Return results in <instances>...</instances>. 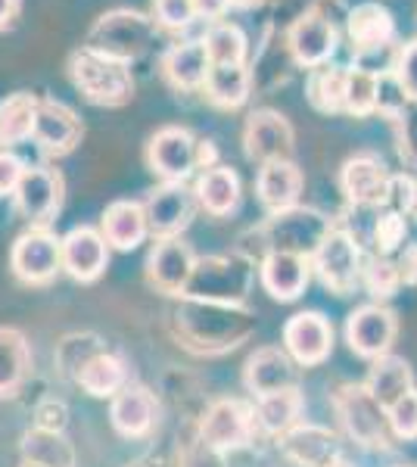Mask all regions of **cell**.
<instances>
[{"label":"cell","instance_id":"obj_1","mask_svg":"<svg viewBox=\"0 0 417 467\" xmlns=\"http://www.w3.org/2000/svg\"><path fill=\"white\" fill-rule=\"evenodd\" d=\"M174 337L187 349L200 356H218L234 346H240L253 334L255 318L253 312L240 306H218L200 303V299H181V308L172 315Z\"/></svg>","mask_w":417,"mask_h":467},{"label":"cell","instance_id":"obj_2","mask_svg":"<svg viewBox=\"0 0 417 467\" xmlns=\"http://www.w3.org/2000/svg\"><path fill=\"white\" fill-rule=\"evenodd\" d=\"M72 85L97 107H125L134 94V78L128 63L100 57L94 50L81 47L69 57Z\"/></svg>","mask_w":417,"mask_h":467},{"label":"cell","instance_id":"obj_3","mask_svg":"<svg viewBox=\"0 0 417 467\" xmlns=\"http://www.w3.org/2000/svg\"><path fill=\"white\" fill-rule=\"evenodd\" d=\"M249 281H253V262L240 255H212L196 259L193 275L187 281L181 299H200V303L240 306L246 299Z\"/></svg>","mask_w":417,"mask_h":467},{"label":"cell","instance_id":"obj_4","mask_svg":"<svg viewBox=\"0 0 417 467\" xmlns=\"http://www.w3.org/2000/svg\"><path fill=\"white\" fill-rule=\"evenodd\" d=\"M153 37H156L153 19L141 16V13H131V10H112V13H103V16L94 22V28H90L85 37V47L100 57L119 59V63H131V59H138L141 54H147Z\"/></svg>","mask_w":417,"mask_h":467},{"label":"cell","instance_id":"obj_5","mask_svg":"<svg viewBox=\"0 0 417 467\" xmlns=\"http://www.w3.org/2000/svg\"><path fill=\"white\" fill-rule=\"evenodd\" d=\"M330 224L328 218L315 209H284L268 218V224H262L255 231L259 240V253H296V255H315L321 246V240L328 237Z\"/></svg>","mask_w":417,"mask_h":467},{"label":"cell","instance_id":"obj_6","mask_svg":"<svg viewBox=\"0 0 417 467\" xmlns=\"http://www.w3.org/2000/svg\"><path fill=\"white\" fill-rule=\"evenodd\" d=\"M66 197V181L59 175V169L50 165H32L22 171L16 191H13V202H16V213L26 218L32 228H47L53 218L63 209Z\"/></svg>","mask_w":417,"mask_h":467},{"label":"cell","instance_id":"obj_7","mask_svg":"<svg viewBox=\"0 0 417 467\" xmlns=\"http://www.w3.org/2000/svg\"><path fill=\"white\" fill-rule=\"evenodd\" d=\"M10 268L16 281L28 287H47L63 271L59 262V237L50 228H28L16 237L10 250Z\"/></svg>","mask_w":417,"mask_h":467},{"label":"cell","instance_id":"obj_8","mask_svg":"<svg viewBox=\"0 0 417 467\" xmlns=\"http://www.w3.org/2000/svg\"><path fill=\"white\" fill-rule=\"evenodd\" d=\"M255 409L244 399H218L215 405H209L206 418L200 420V436L206 446H212L215 451H234L244 449L253 442L255 436Z\"/></svg>","mask_w":417,"mask_h":467},{"label":"cell","instance_id":"obj_9","mask_svg":"<svg viewBox=\"0 0 417 467\" xmlns=\"http://www.w3.org/2000/svg\"><path fill=\"white\" fill-rule=\"evenodd\" d=\"M196 193L184 181H165L150 191L147 202H143V215H147V228L156 240L181 237V231L193 222L196 215Z\"/></svg>","mask_w":417,"mask_h":467},{"label":"cell","instance_id":"obj_10","mask_svg":"<svg viewBox=\"0 0 417 467\" xmlns=\"http://www.w3.org/2000/svg\"><path fill=\"white\" fill-rule=\"evenodd\" d=\"M315 268L321 275L324 287L333 290L337 296L352 293L361 277V253L355 240L346 231H328V237L315 250Z\"/></svg>","mask_w":417,"mask_h":467},{"label":"cell","instance_id":"obj_11","mask_svg":"<svg viewBox=\"0 0 417 467\" xmlns=\"http://www.w3.org/2000/svg\"><path fill=\"white\" fill-rule=\"evenodd\" d=\"M85 138V125L59 100H37L35 109V125H32V140L37 150L47 156H66Z\"/></svg>","mask_w":417,"mask_h":467},{"label":"cell","instance_id":"obj_12","mask_svg":"<svg viewBox=\"0 0 417 467\" xmlns=\"http://www.w3.org/2000/svg\"><path fill=\"white\" fill-rule=\"evenodd\" d=\"M59 262L72 281L94 284L109 265V246H106L100 231L81 224V228H72L59 237Z\"/></svg>","mask_w":417,"mask_h":467},{"label":"cell","instance_id":"obj_13","mask_svg":"<svg viewBox=\"0 0 417 467\" xmlns=\"http://www.w3.org/2000/svg\"><path fill=\"white\" fill-rule=\"evenodd\" d=\"M147 162L162 181H184L196 169V138L178 125L159 128L147 144Z\"/></svg>","mask_w":417,"mask_h":467},{"label":"cell","instance_id":"obj_14","mask_svg":"<svg viewBox=\"0 0 417 467\" xmlns=\"http://www.w3.org/2000/svg\"><path fill=\"white\" fill-rule=\"evenodd\" d=\"M193 265H196V255L191 250V244H184L181 237L156 240V246L147 255V281L159 293L181 296L193 275Z\"/></svg>","mask_w":417,"mask_h":467},{"label":"cell","instance_id":"obj_15","mask_svg":"<svg viewBox=\"0 0 417 467\" xmlns=\"http://www.w3.org/2000/svg\"><path fill=\"white\" fill-rule=\"evenodd\" d=\"M337 411L346 431L361 446H386V411L374 402L365 387H343L337 393Z\"/></svg>","mask_w":417,"mask_h":467},{"label":"cell","instance_id":"obj_16","mask_svg":"<svg viewBox=\"0 0 417 467\" xmlns=\"http://www.w3.org/2000/svg\"><path fill=\"white\" fill-rule=\"evenodd\" d=\"M346 340L361 358L390 356V346L396 340V315L386 306L355 308L346 321Z\"/></svg>","mask_w":417,"mask_h":467},{"label":"cell","instance_id":"obj_17","mask_svg":"<svg viewBox=\"0 0 417 467\" xmlns=\"http://www.w3.org/2000/svg\"><path fill=\"white\" fill-rule=\"evenodd\" d=\"M156 420H159V402L147 387L128 383V387H122L112 396L109 424L125 440H143V436H150Z\"/></svg>","mask_w":417,"mask_h":467},{"label":"cell","instance_id":"obj_18","mask_svg":"<svg viewBox=\"0 0 417 467\" xmlns=\"http://www.w3.org/2000/svg\"><path fill=\"white\" fill-rule=\"evenodd\" d=\"M244 144H246L249 160H259L262 165L277 162V160H290L293 128L284 116H277V112H271V109L253 112L246 122Z\"/></svg>","mask_w":417,"mask_h":467},{"label":"cell","instance_id":"obj_19","mask_svg":"<svg viewBox=\"0 0 417 467\" xmlns=\"http://www.w3.org/2000/svg\"><path fill=\"white\" fill-rule=\"evenodd\" d=\"M284 346L299 365H318L330 356L333 330L324 315L318 312H299L287 321L284 327Z\"/></svg>","mask_w":417,"mask_h":467},{"label":"cell","instance_id":"obj_20","mask_svg":"<svg viewBox=\"0 0 417 467\" xmlns=\"http://www.w3.org/2000/svg\"><path fill=\"white\" fill-rule=\"evenodd\" d=\"M392 175L377 156H355L343 165V191L355 206H386Z\"/></svg>","mask_w":417,"mask_h":467},{"label":"cell","instance_id":"obj_21","mask_svg":"<svg viewBox=\"0 0 417 467\" xmlns=\"http://www.w3.org/2000/svg\"><path fill=\"white\" fill-rule=\"evenodd\" d=\"M75 383L94 399H112L122 387H128V365L116 352H88L78 365L72 368Z\"/></svg>","mask_w":417,"mask_h":467},{"label":"cell","instance_id":"obj_22","mask_svg":"<svg viewBox=\"0 0 417 467\" xmlns=\"http://www.w3.org/2000/svg\"><path fill=\"white\" fill-rule=\"evenodd\" d=\"M106 246L109 250H119V253H128V250H138V246L147 240V215H143V202H134V200H116L103 209V218H100V228Z\"/></svg>","mask_w":417,"mask_h":467},{"label":"cell","instance_id":"obj_23","mask_svg":"<svg viewBox=\"0 0 417 467\" xmlns=\"http://www.w3.org/2000/svg\"><path fill=\"white\" fill-rule=\"evenodd\" d=\"M290 50L296 63L306 66V69L324 66L333 57V50H337V28L321 13H306L290 28Z\"/></svg>","mask_w":417,"mask_h":467},{"label":"cell","instance_id":"obj_24","mask_svg":"<svg viewBox=\"0 0 417 467\" xmlns=\"http://www.w3.org/2000/svg\"><path fill=\"white\" fill-rule=\"evenodd\" d=\"M280 449L299 467H330L339 462V442L337 436L324 427H290L287 433H280Z\"/></svg>","mask_w":417,"mask_h":467},{"label":"cell","instance_id":"obj_25","mask_svg":"<svg viewBox=\"0 0 417 467\" xmlns=\"http://www.w3.org/2000/svg\"><path fill=\"white\" fill-rule=\"evenodd\" d=\"M262 284L280 303H293L308 287V259L296 253H268L262 259Z\"/></svg>","mask_w":417,"mask_h":467},{"label":"cell","instance_id":"obj_26","mask_svg":"<svg viewBox=\"0 0 417 467\" xmlns=\"http://www.w3.org/2000/svg\"><path fill=\"white\" fill-rule=\"evenodd\" d=\"M32 378V346L19 327H0V399H13Z\"/></svg>","mask_w":417,"mask_h":467},{"label":"cell","instance_id":"obj_27","mask_svg":"<svg viewBox=\"0 0 417 467\" xmlns=\"http://www.w3.org/2000/svg\"><path fill=\"white\" fill-rule=\"evenodd\" d=\"M349 37H352V47L359 54H381L383 47H390L396 26H392L390 10L381 4H361L349 13Z\"/></svg>","mask_w":417,"mask_h":467},{"label":"cell","instance_id":"obj_28","mask_svg":"<svg viewBox=\"0 0 417 467\" xmlns=\"http://www.w3.org/2000/svg\"><path fill=\"white\" fill-rule=\"evenodd\" d=\"M246 387L253 389L255 399L280 393V389H293L296 387V368L293 361L284 356L280 349H259L253 358L246 361L244 371Z\"/></svg>","mask_w":417,"mask_h":467},{"label":"cell","instance_id":"obj_29","mask_svg":"<svg viewBox=\"0 0 417 467\" xmlns=\"http://www.w3.org/2000/svg\"><path fill=\"white\" fill-rule=\"evenodd\" d=\"M255 191H259L262 206L271 209V213L293 209L302 193V171L296 169L293 160L265 162L259 171V181H255Z\"/></svg>","mask_w":417,"mask_h":467},{"label":"cell","instance_id":"obj_30","mask_svg":"<svg viewBox=\"0 0 417 467\" xmlns=\"http://www.w3.org/2000/svg\"><path fill=\"white\" fill-rule=\"evenodd\" d=\"M209 57L203 41H181L169 47V54L162 57V75L172 81L178 90H196L203 88L209 72Z\"/></svg>","mask_w":417,"mask_h":467},{"label":"cell","instance_id":"obj_31","mask_svg":"<svg viewBox=\"0 0 417 467\" xmlns=\"http://www.w3.org/2000/svg\"><path fill=\"white\" fill-rule=\"evenodd\" d=\"M196 202H200L206 213L212 215H231L240 202V178L234 169H224V165H215V169H206L200 175L193 187Z\"/></svg>","mask_w":417,"mask_h":467},{"label":"cell","instance_id":"obj_32","mask_svg":"<svg viewBox=\"0 0 417 467\" xmlns=\"http://www.w3.org/2000/svg\"><path fill=\"white\" fill-rule=\"evenodd\" d=\"M368 393L374 396V402L381 409H392L405 393H412V368L405 365V358L396 356H381L370 368V378H368Z\"/></svg>","mask_w":417,"mask_h":467},{"label":"cell","instance_id":"obj_33","mask_svg":"<svg viewBox=\"0 0 417 467\" xmlns=\"http://www.w3.org/2000/svg\"><path fill=\"white\" fill-rule=\"evenodd\" d=\"M22 462L37 467H75V449L59 431H32L22 433Z\"/></svg>","mask_w":417,"mask_h":467},{"label":"cell","instance_id":"obj_34","mask_svg":"<svg viewBox=\"0 0 417 467\" xmlns=\"http://www.w3.org/2000/svg\"><path fill=\"white\" fill-rule=\"evenodd\" d=\"M249 85H253V75H249L246 63H234V66H209L203 90L215 107L234 109L249 97Z\"/></svg>","mask_w":417,"mask_h":467},{"label":"cell","instance_id":"obj_35","mask_svg":"<svg viewBox=\"0 0 417 467\" xmlns=\"http://www.w3.org/2000/svg\"><path fill=\"white\" fill-rule=\"evenodd\" d=\"M41 97L19 90L10 94L6 100H0V150H10L13 144L32 138V125H35V109Z\"/></svg>","mask_w":417,"mask_h":467},{"label":"cell","instance_id":"obj_36","mask_svg":"<svg viewBox=\"0 0 417 467\" xmlns=\"http://www.w3.org/2000/svg\"><path fill=\"white\" fill-rule=\"evenodd\" d=\"M302 411V396L299 389H280V393H271V396H262L255 402V424L262 427L265 433H287L290 427L296 424Z\"/></svg>","mask_w":417,"mask_h":467},{"label":"cell","instance_id":"obj_37","mask_svg":"<svg viewBox=\"0 0 417 467\" xmlns=\"http://www.w3.org/2000/svg\"><path fill=\"white\" fill-rule=\"evenodd\" d=\"M200 41L212 66H234L246 59V35L231 22H215Z\"/></svg>","mask_w":417,"mask_h":467},{"label":"cell","instance_id":"obj_38","mask_svg":"<svg viewBox=\"0 0 417 467\" xmlns=\"http://www.w3.org/2000/svg\"><path fill=\"white\" fill-rule=\"evenodd\" d=\"M343 88H346V69L337 66H315L308 75V100L321 112H339L343 109Z\"/></svg>","mask_w":417,"mask_h":467},{"label":"cell","instance_id":"obj_39","mask_svg":"<svg viewBox=\"0 0 417 467\" xmlns=\"http://www.w3.org/2000/svg\"><path fill=\"white\" fill-rule=\"evenodd\" d=\"M343 109L352 116H368L377 109V75L365 69H346Z\"/></svg>","mask_w":417,"mask_h":467},{"label":"cell","instance_id":"obj_40","mask_svg":"<svg viewBox=\"0 0 417 467\" xmlns=\"http://www.w3.org/2000/svg\"><path fill=\"white\" fill-rule=\"evenodd\" d=\"M361 284L368 287L370 296L377 299H390L392 293L399 287V271H396V262H390L386 255H377V259H370L365 268H361Z\"/></svg>","mask_w":417,"mask_h":467},{"label":"cell","instance_id":"obj_41","mask_svg":"<svg viewBox=\"0 0 417 467\" xmlns=\"http://www.w3.org/2000/svg\"><path fill=\"white\" fill-rule=\"evenodd\" d=\"M405 218H401V213H386L377 218V224H374V246H377V253L381 255H390V253H396L401 250V244H405Z\"/></svg>","mask_w":417,"mask_h":467},{"label":"cell","instance_id":"obj_42","mask_svg":"<svg viewBox=\"0 0 417 467\" xmlns=\"http://www.w3.org/2000/svg\"><path fill=\"white\" fill-rule=\"evenodd\" d=\"M386 420H390V427L396 431V436H401V440H414L417 436V389L401 396L392 409H386Z\"/></svg>","mask_w":417,"mask_h":467},{"label":"cell","instance_id":"obj_43","mask_svg":"<svg viewBox=\"0 0 417 467\" xmlns=\"http://www.w3.org/2000/svg\"><path fill=\"white\" fill-rule=\"evenodd\" d=\"M156 22L162 28H187L196 19L193 0H156Z\"/></svg>","mask_w":417,"mask_h":467},{"label":"cell","instance_id":"obj_44","mask_svg":"<svg viewBox=\"0 0 417 467\" xmlns=\"http://www.w3.org/2000/svg\"><path fill=\"white\" fill-rule=\"evenodd\" d=\"M178 467H224V455L206 446L200 436H193V440H187L184 446H181Z\"/></svg>","mask_w":417,"mask_h":467},{"label":"cell","instance_id":"obj_45","mask_svg":"<svg viewBox=\"0 0 417 467\" xmlns=\"http://www.w3.org/2000/svg\"><path fill=\"white\" fill-rule=\"evenodd\" d=\"M392 75H396V81L401 85V90H405L408 100H417V41H412L399 54L396 72H392Z\"/></svg>","mask_w":417,"mask_h":467},{"label":"cell","instance_id":"obj_46","mask_svg":"<svg viewBox=\"0 0 417 467\" xmlns=\"http://www.w3.org/2000/svg\"><path fill=\"white\" fill-rule=\"evenodd\" d=\"M401 116V156L417 165V100H408Z\"/></svg>","mask_w":417,"mask_h":467},{"label":"cell","instance_id":"obj_47","mask_svg":"<svg viewBox=\"0 0 417 467\" xmlns=\"http://www.w3.org/2000/svg\"><path fill=\"white\" fill-rule=\"evenodd\" d=\"M22 171H26V162L10 150H0V197H13Z\"/></svg>","mask_w":417,"mask_h":467},{"label":"cell","instance_id":"obj_48","mask_svg":"<svg viewBox=\"0 0 417 467\" xmlns=\"http://www.w3.org/2000/svg\"><path fill=\"white\" fill-rule=\"evenodd\" d=\"M35 427H41V431H59L63 433L66 427V405L63 402H44L37 405L35 411Z\"/></svg>","mask_w":417,"mask_h":467},{"label":"cell","instance_id":"obj_49","mask_svg":"<svg viewBox=\"0 0 417 467\" xmlns=\"http://www.w3.org/2000/svg\"><path fill=\"white\" fill-rule=\"evenodd\" d=\"M396 271H399V281L417 284V244H408L401 250V255L396 259Z\"/></svg>","mask_w":417,"mask_h":467},{"label":"cell","instance_id":"obj_50","mask_svg":"<svg viewBox=\"0 0 417 467\" xmlns=\"http://www.w3.org/2000/svg\"><path fill=\"white\" fill-rule=\"evenodd\" d=\"M231 4L234 0H193L196 16H206V19H222Z\"/></svg>","mask_w":417,"mask_h":467},{"label":"cell","instance_id":"obj_51","mask_svg":"<svg viewBox=\"0 0 417 467\" xmlns=\"http://www.w3.org/2000/svg\"><path fill=\"white\" fill-rule=\"evenodd\" d=\"M22 10V0H0V28L13 26Z\"/></svg>","mask_w":417,"mask_h":467},{"label":"cell","instance_id":"obj_52","mask_svg":"<svg viewBox=\"0 0 417 467\" xmlns=\"http://www.w3.org/2000/svg\"><path fill=\"white\" fill-rule=\"evenodd\" d=\"M125 467H169L162 462V458H141V462H134V464H125Z\"/></svg>","mask_w":417,"mask_h":467},{"label":"cell","instance_id":"obj_53","mask_svg":"<svg viewBox=\"0 0 417 467\" xmlns=\"http://www.w3.org/2000/svg\"><path fill=\"white\" fill-rule=\"evenodd\" d=\"M408 213L417 218V184L412 187V202H408Z\"/></svg>","mask_w":417,"mask_h":467},{"label":"cell","instance_id":"obj_54","mask_svg":"<svg viewBox=\"0 0 417 467\" xmlns=\"http://www.w3.org/2000/svg\"><path fill=\"white\" fill-rule=\"evenodd\" d=\"M330 467H352V464H346V462H333Z\"/></svg>","mask_w":417,"mask_h":467},{"label":"cell","instance_id":"obj_55","mask_svg":"<svg viewBox=\"0 0 417 467\" xmlns=\"http://www.w3.org/2000/svg\"><path fill=\"white\" fill-rule=\"evenodd\" d=\"M234 4H259V0H234Z\"/></svg>","mask_w":417,"mask_h":467},{"label":"cell","instance_id":"obj_56","mask_svg":"<svg viewBox=\"0 0 417 467\" xmlns=\"http://www.w3.org/2000/svg\"><path fill=\"white\" fill-rule=\"evenodd\" d=\"M19 467H37V464H28V462H22Z\"/></svg>","mask_w":417,"mask_h":467}]
</instances>
